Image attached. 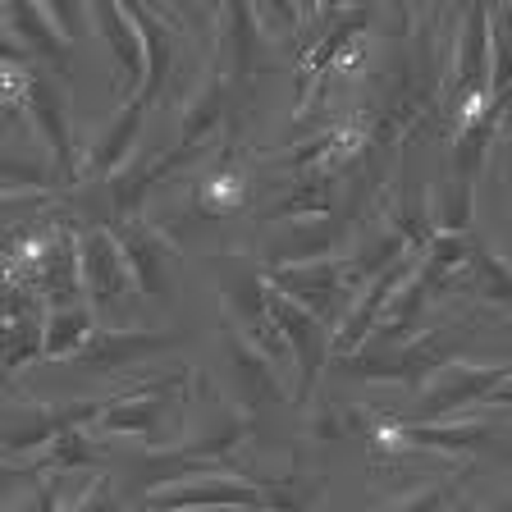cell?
<instances>
[{"label":"cell","instance_id":"6da1fadb","mask_svg":"<svg viewBox=\"0 0 512 512\" xmlns=\"http://www.w3.org/2000/svg\"><path fill=\"white\" fill-rule=\"evenodd\" d=\"M188 371L142 380L106 398L96 430L101 435H138L147 448H179L188 439Z\"/></svg>","mask_w":512,"mask_h":512},{"label":"cell","instance_id":"7a4b0ae2","mask_svg":"<svg viewBox=\"0 0 512 512\" xmlns=\"http://www.w3.org/2000/svg\"><path fill=\"white\" fill-rule=\"evenodd\" d=\"M471 325L458 320V325H439V330H426L421 339H412L407 348H362L352 357H330V371L343 375H362V380H394V384H421L426 375L448 371L458 362V352L467 348Z\"/></svg>","mask_w":512,"mask_h":512},{"label":"cell","instance_id":"3957f363","mask_svg":"<svg viewBox=\"0 0 512 512\" xmlns=\"http://www.w3.org/2000/svg\"><path fill=\"white\" fill-rule=\"evenodd\" d=\"M142 508L147 512H215V508L270 512V499H266V485L243 476H183L174 485L147 490Z\"/></svg>","mask_w":512,"mask_h":512},{"label":"cell","instance_id":"277c9868","mask_svg":"<svg viewBox=\"0 0 512 512\" xmlns=\"http://www.w3.org/2000/svg\"><path fill=\"white\" fill-rule=\"evenodd\" d=\"M453 96L462 101V119L490 106V5H471L458 28V55H453Z\"/></svg>","mask_w":512,"mask_h":512},{"label":"cell","instance_id":"5b68a950","mask_svg":"<svg viewBox=\"0 0 512 512\" xmlns=\"http://www.w3.org/2000/svg\"><path fill=\"white\" fill-rule=\"evenodd\" d=\"M270 320H275V330L284 334L288 352H293V362H298V371H302L298 398H311L320 371L330 366V343L334 339L325 334V320H316L307 307L288 302L284 293H275V288H270Z\"/></svg>","mask_w":512,"mask_h":512},{"label":"cell","instance_id":"8992f818","mask_svg":"<svg viewBox=\"0 0 512 512\" xmlns=\"http://www.w3.org/2000/svg\"><path fill=\"white\" fill-rule=\"evenodd\" d=\"M106 403H55V407H14L5 421V453L23 458L32 448H51L64 430L96 426Z\"/></svg>","mask_w":512,"mask_h":512},{"label":"cell","instance_id":"52a82bcc","mask_svg":"<svg viewBox=\"0 0 512 512\" xmlns=\"http://www.w3.org/2000/svg\"><path fill=\"white\" fill-rule=\"evenodd\" d=\"M508 375H512L508 366H462V362H453L444 371V380L430 384L426 394H421V403H416V412L407 416V421H439V416L458 412V407H467V403H480V398H490Z\"/></svg>","mask_w":512,"mask_h":512},{"label":"cell","instance_id":"ba28073f","mask_svg":"<svg viewBox=\"0 0 512 512\" xmlns=\"http://www.w3.org/2000/svg\"><path fill=\"white\" fill-rule=\"evenodd\" d=\"M275 293H284L288 302L307 307L316 320H330L334 316V298L343 288V266L339 261H307V266H266L261 270Z\"/></svg>","mask_w":512,"mask_h":512},{"label":"cell","instance_id":"9c48e42d","mask_svg":"<svg viewBox=\"0 0 512 512\" xmlns=\"http://www.w3.org/2000/svg\"><path fill=\"white\" fill-rule=\"evenodd\" d=\"M133 275H128V261L119 252V238L110 229H92L83 234V293L92 298V311L115 307L128 293Z\"/></svg>","mask_w":512,"mask_h":512},{"label":"cell","instance_id":"30bf717a","mask_svg":"<svg viewBox=\"0 0 512 512\" xmlns=\"http://www.w3.org/2000/svg\"><path fill=\"white\" fill-rule=\"evenodd\" d=\"M366 23H371V10H339L330 19V32H325L316 46L302 51V78H298V96H293V115L307 110V101L316 96V87L325 83V74L334 69V60L357 42V32H362Z\"/></svg>","mask_w":512,"mask_h":512},{"label":"cell","instance_id":"8fae6325","mask_svg":"<svg viewBox=\"0 0 512 512\" xmlns=\"http://www.w3.org/2000/svg\"><path fill=\"white\" fill-rule=\"evenodd\" d=\"M87 14H92V28L106 37L110 55H115L119 69H124L128 101H133V96H142V87H147V46H142L138 23L128 19L124 5H92Z\"/></svg>","mask_w":512,"mask_h":512},{"label":"cell","instance_id":"7c38bea8","mask_svg":"<svg viewBox=\"0 0 512 512\" xmlns=\"http://www.w3.org/2000/svg\"><path fill=\"white\" fill-rule=\"evenodd\" d=\"M174 334H138V330H96L92 339H87V348L78 352L74 362L83 366V371L92 375H106V371H128L133 362H142V357H151V352H165L174 348Z\"/></svg>","mask_w":512,"mask_h":512},{"label":"cell","instance_id":"4fadbf2b","mask_svg":"<svg viewBox=\"0 0 512 512\" xmlns=\"http://www.w3.org/2000/svg\"><path fill=\"white\" fill-rule=\"evenodd\" d=\"M224 352H229V362H234V384H238V394H243L247 407L288 403V389L279 384L275 362H270L261 348H252L234 325H224Z\"/></svg>","mask_w":512,"mask_h":512},{"label":"cell","instance_id":"5bb4252c","mask_svg":"<svg viewBox=\"0 0 512 512\" xmlns=\"http://www.w3.org/2000/svg\"><path fill=\"white\" fill-rule=\"evenodd\" d=\"M256 42H261V23L247 5H224L220 14V46H215V69L229 78V87L247 83L256 64Z\"/></svg>","mask_w":512,"mask_h":512},{"label":"cell","instance_id":"9a60e30c","mask_svg":"<svg viewBox=\"0 0 512 512\" xmlns=\"http://www.w3.org/2000/svg\"><path fill=\"white\" fill-rule=\"evenodd\" d=\"M5 28L14 32V42H28V55H42V64H55V69H69V37L51 23L46 5H28V0H10L5 5Z\"/></svg>","mask_w":512,"mask_h":512},{"label":"cell","instance_id":"2e32d148","mask_svg":"<svg viewBox=\"0 0 512 512\" xmlns=\"http://www.w3.org/2000/svg\"><path fill=\"white\" fill-rule=\"evenodd\" d=\"M110 234L119 238V252H124V261H128L133 284H138L147 298H165V247H160V238L133 220L110 224Z\"/></svg>","mask_w":512,"mask_h":512},{"label":"cell","instance_id":"e0dca14e","mask_svg":"<svg viewBox=\"0 0 512 512\" xmlns=\"http://www.w3.org/2000/svg\"><path fill=\"white\" fill-rule=\"evenodd\" d=\"M28 115L37 119V128H42L46 147L55 151V170H60V179L69 183L74 179V142H69V124H64V106H60V92L51 87V78L46 74H32V92H28Z\"/></svg>","mask_w":512,"mask_h":512},{"label":"cell","instance_id":"ac0fdd59","mask_svg":"<svg viewBox=\"0 0 512 512\" xmlns=\"http://www.w3.org/2000/svg\"><path fill=\"white\" fill-rule=\"evenodd\" d=\"M243 206H247V174L234 156H224L220 165L192 188V211L202 215V220H224V215H238Z\"/></svg>","mask_w":512,"mask_h":512},{"label":"cell","instance_id":"d6986e66","mask_svg":"<svg viewBox=\"0 0 512 512\" xmlns=\"http://www.w3.org/2000/svg\"><path fill=\"white\" fill-rule=\"evenodd\" d=\"M224 106H229V78L220 69L202 78V87L192 92V101L183 106V124H179V142L183 147H202L224 119Z\"/></svg>","mask_w":512,"mask_h":512},{"label":"cell","instance_id":"ffe728a7","mask_svg":"<svg viewBox=\"0 0 512 512\" xmlns=\"http://www.w3.org/2000/svg\"><path fill=\"white\" fill-rule=\"evenodd\" d=\"M334 183H339V174L325 170V165H316L311 174H302V183L293 192H288L284 202H275L261 220H330L334 211Z\"/></svg>","mask_w":512,"mask_h":512},{"label":"cell","instance_id":"44dd1931","mask_svg":"<svg viewBox=\"0 0 512 512\" xmlns=\"http://www.w3.org/2000/svg\"><path fill=\"white\" fill-rule=\"evenodd\" d=\"M124 10H128V19L138 23L142 46H147V87H142V101L151 106V101L165 92V78H170V64H174V42H170V28H165V19H160L156 10H142L133 0H128Z\"/></svg>","mask_w":512,"mask_h":512},{"label":"cell","instance_id":"7402d4cb","mask_svg":"<svg viewBox=\"0 0 512 512\" xmlns=\"http://www.w3.org/2000/svg\"><path fill=\"white\" fill-rule=\"evenodd\" d=\"M512 101H490V106L480 110V115L462 119L458 124V142H453V165H458L462 183L471 179V174L480 170V160H485V151H490L494 133H499V124L508 119Z\"/></svg>","mask_w":512,"mask_h":512},{"label":"cell","instance_id":"603a6c76","mask_svg":"<svg viewBox=\"0 0 512 512\" xmlns=\"http://www.w3.org/2000/svg\"><path fill=\"white\" fill-rule=\"evenodd\" d=\"M142 115H147V101L142 96H133V101H124L115 115V124L101 133V138L92 142V156H87V170L92 174H110L119 165V160L128 156V147H133V138H138L142 128Z\"/></svg>","mask_w":512,"mask_h":512},{"label":"cell","instance_id":"cb8c5ba5","mask_svg":"<svg viewBox=\"0 0 512 512\" xmlns=\"http://www.w3.org/2000/svg\"><path fill=\"white\" fill-rule=\"evenodd\" d=\"M96 334V320L87 307H60L46 311V362H74L87 348V339Z\"/></svg>","mask_w":512,"mask_h":512},{"label":"cell","instance_id":"d4e9b609","mask_svg":"<svg viewBox=\"0 0 512 512\" xmlns=\"http://www.w3.org/2000/svg\"><path fill=\"white\" fill-rule=\"evenodd\" d=\"M334 247V224H298L288 238L270 243L266 266H307V261H325V252Z\"/></svg>","mask_w":512,"mask_h":512},{"label":"cell","instance_id":"484cf974","mask_svg":"<svg viewBox=\"0 0 512 512\" xmlns=\"http://www.w3.org/2000/svg\"><path fill=\"white\" fill-rule=\"evenodd\" d=\"M46 352V320L42 311H28V316H10L5 320V371H19L28 357H42Z\"/></svg>","mask_w":512,"mask_h":512},{"label":"cell","instance_id":"4316f807","mask_svg":"<svg viewBox=\"0 0 512 512\" xmlns=\"http://www.w3.org/2000/svg\"><path fill=\"white\" fill-rule=\"evenodd\" d=\"M467 275L471 284H476L480 298H490L499 302V307L512 311V266H503L494 252H485V247H471V261H467Z\"/></svg>","mask_w":512,"mask_h":512},{"label":"cell","instance_id":"83f0119b","mask_svg":"<svg viewBox=\"0 0 512 512\" xmlns=\"http://www.w3.org/2000/svg\"><path fill=\"white\" fill-rule=\"evenodd\" d=\"M96 458V448H92V439L83 435V426L78 430H64L60 439H55L51 448H42V458L37 462H28V476H42V471H51V476H60V471H69V467H83V462H92Z\"/></svg>","mask_w":512,"mask_h":512},{"label":"cell","instance_id":"f1b7e54d","mask_svg":"<svg viewBox=\"0 0 512 512\" xmlns=\"http://www.w3.org/2000/svg\"><path fill=\"white\" fill-rule=\"evenodd\" d=\"M430 224H435V234H467L471 224V183H453L444 188L435 206H430Z\"/></svg>","mask_w":512,"mask_h":512},{"label":"cell","instance_id":"f546056e","mask_svg":"<svg viewBox=\"0 0 512 512\" xmlns=\"http://www.w3.org/2000/svg\"><path fill=\"white\" fill-rule=\"evenodd\" d=\"M311 494H316V485L302 480L298 471H293V476H279V480H266L270 512H311Z\"/></svg>","mask_w":512,"mask_h":512},{"label":"cell","instance_id":"4dcf8cb0","mask_svg":"<svg viewBox=\"0 0 512 512\" xmlns=\"http://www.w3.org/2000/svg\"><path fill=\"white\" fill-rule=\"evenodd\" d=\"M69 512H124V508H119L115 490H110V480L106 476H92V480H87V494Z\"/></svg>","mask_w":512,"mask_h":512},{"label":"cell","instance_id":"1f68e13d","mask_svg":"<svg viewBox=\"0 0 512 512\" xmlns=\"http://www.w3.org/2000/svg\"><path fill=\"white\" fill-rule=\"evenodd\" d=\"M444 503H448V494L439 490V485H426V490H416V494H407V499L389 503L384 512H444Z\"/></svg>","mask_w":512,"mask_h":512},{"label":"cell","instance_id":"d6a6232c","mask_svg":"<svg viewBox=\"0 0 512 512\" xmlns=\"http://www.w3.org/2000/svg\"><path fill=\"white\" fill-rule=\"evenodd\" d=\"M343 430H348V426H343L339 407H334V403L316 407V421H311V435H316V439H325V444H330V439H339Z\"/></svg>","mask_w":512,"mask_h":512},{"label":"cell","instance_id":"836d02e7","mask_svg":"<svg viewBox=\"0 0 512 512\" xmlns=\"http://www.w3.org/2000/svg\"><path fill=\"white\" fill-rule=\"evenodd\" d=\"M55 508H60V476L46 480V490H42V494H32V499L23 503L19 512H55Z\"/></svg>","mask_w":512,"mask_h":512},{"label":"cell","instance_id":"e575fe53","mask_svg":"<svg viewBox=\"0 0 512 512\" xmlns=\"http://www.w3.org/2000/svg\"><path fill=\"white\" fill-rule=\"evenodd\" d=\"M485 403H508V407H512V384H508V380H503V384H499V389H494V394H490V398H485Z\"/></svg>","mask_w":512,"mask_h":512},{"label":"cell","instance_id":"d590c367","mask_svg":"<svg viewBox=\"0 0 512 512\" xmlns=\"http://www.w3.org/2000/svg\"><path fill=\"white\" fill-rule=\"evenodd\" d=\"M494 512H512V503H499V508H494Z\"/></svg>","mask_w":512,"mask_h":512},{"label":"cell","instance_id":"8d00e7d4","mask_svg":"<svg viewBox=\"0 0 512 512\" xmlns=\"http://www.w3.org/2000/svg\"><path fill=\"white\" fill-rule=\"evenodd\" d=\"M490 512H494V508H490Z\"/></svg>","mask_w":512,"mask_h":512}]
</instances>
